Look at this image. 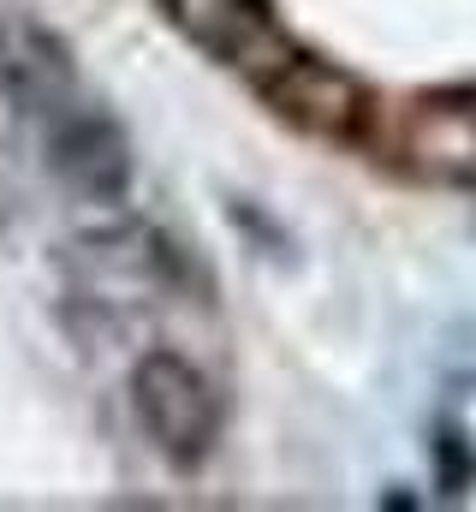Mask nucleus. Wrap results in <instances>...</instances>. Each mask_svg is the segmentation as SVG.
Returning a JSON list of instances; mask_svg holds the SVG:
<instances>
[{"label":"nucleus","instance_id":"1","mask_svg":"<svg viewBox=\"0 0 476 512\" xmlns=\"http://www.w3.org/2000/svg\"><path fill=\"white\" fill-rule=\"evenodd\" d=\"M131 405H137V423L149 429V441H155L167 459L197 465V459L215 447V429H221L215 387L203 382V370H191L185 358L149 352V358L131 370Z\"/></svg>","mask_w":476,"mask_h":512},{"label":"nucleus","instance_id":"3","mask_svg":"<svg viewBox=\"0 0 476 512\" xmlns=\"http://www.w3.org/2000/svg\"><path fill=\"white\" fill-rule=\"evenodd\" d=\"M173 12L191 24V36H203L227 60H256L274 42V24L256 0H173Z\"/></svg>","mask_w":476,"mask_h":512},{"label":"nucleus","instance_id":"2","mask_svg":"<svg viewBox=\"0 0 476 512\" xmlns=\"http://www.w3.org/2000/svg\"><path fill=\"white\" fill-rule=\"evenodd\" d=\"M54 167L90 203H114L119 191L131 185V161H125L119 131L108 120H96V114H78V108L54 126Z\"/></svg>","mask_w":476,"mask_h":512},{"label":"nucleus","instance_id":"4","mask_svg":"<svg viewBox=\"0 0 476 512\" xmlns=\"http://www.w3.org/2000/svg\"><path fill=\"white\" fill-rule=\"evenodd\" d=\"M12 108V90H6V54H0V114Z\"/></svg>","mask_w":476,"mask_h":512}]
</instances>
